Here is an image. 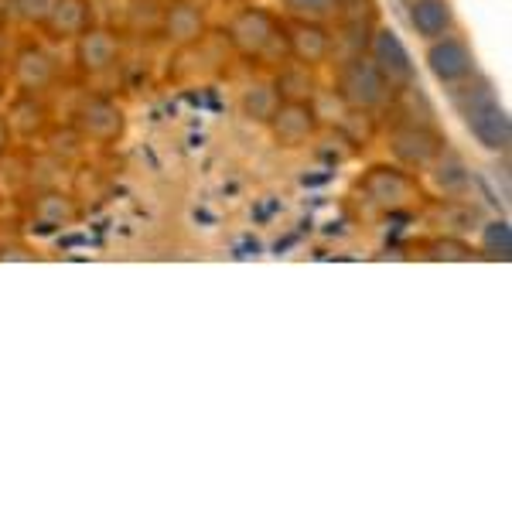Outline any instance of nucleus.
<instances>
[{"instance_id":"nucleus-1","label":"nucleus","mask_w":512,"mask_h":512,"mask_svg":"<svg viewBox=\"0 0 512 512\" xmlns=\"http://www.w3.org/2000/svg\"><path fill=\"white\" fill-rule=\"evenodd\" d=\"M393 96L390 82L383 79V72L376 69L373 59L366 55H352L349 62L338 69V99H342L349 110H376L386 99Z\"/></svg>"},{"instance_id":"nucleus-2","label":"nucleus","mask_w":512,"mask_h":512,"mask_svg":"<svg viewBox=\"0 0 512 512\" xmlns=\"http://www.w3.org/2000/svg\"><path fill=\"white\" fill-rule=\"evenodd\" d=\"M226 38L233 41V48L246 59H263L277 48V41H284V28L277 18L263 7H243L226 28Z\"/></svg>"},{"instance_id":"nucleus-3","label":"nucleus","mask_w":512,"mask_h":512,"mask_svg":"<svg viewBox=\"0 0 512 512\" xmlns=\"http://www.w3.org/2000/svg\"><path fill=\"white\" fill-rule=\"evenodd\" d=\"M369 59H373L376 69L383 72V79L390 82V89H400V86L417 82L414 59H410V52L400 41V35L390 28H379L373 35V41H369Z\"/></svg>"},{"instance_id":"nucleus-4","label":"nucleus","mask_w":512,"mask_h":512,"mask_svg":"<svg viewBox=\"0 0 512 512\" xmlns=\"http://www.w3.org/2000/svg\"><path fill=\"white\" fill-rule=\"evenodd\" d=\"M267 123L280 147H304L318 130V113L308 99H284Z\"/></svg>"},{"instance_id":"nucleus-5","label":"nucleus","mask_w":512,"mask_h":512,"mask_svg":"<svg viewBox=\"0 0 512 512\" xmlns=\"http://www.w3.org/2000/svg\"><path fill=\"white\" fill-rule=\"evenodd\" d=\"M390 147L396 154V161L407 164V168H427L441 158L444 140L441 134H434V127H420V123H403L393 130Z\"/></svg>"},{"instance_id":"nucleus-6","label":"nucleus","mask_w":512,"mask_h":512,"mask_svg":"<svg viewBox=\"0 0 512 512\" xmlns=\"http://www.w3.org/2000/svg\"><path fill=\"white\" fill-rule=\"evenodd\" d=\"M461 117L468 120V130H472V137L482 147H489V151H506V147H509L512 123H509L506 110H502L495 96L482 99V103L472 106L468 113H461Z\"/></svg>"},{"instance_id":"nucleus-7","label":"nucleus","mask_w":512,"mask_h":512,"mask_svg":"<svg viewBox=\"0 0 512 512\" xmlns=\"http://www.w3.org/2000/svg\"><path fill=\"white\" fill-rule=\"evenodd\" d=\"M362 192L379 209H400V205L414 202V181H410L407 171L379 164V168H373L362 178Z\"/></svg>"},{"instance_id":"nucleus-8","label":"nucleus","mask_w":512,"mask_h":512,"mask_svg":"<svg viewBox=\"0 0 512 512\" xmlns=\"http://www.w3.org/2000/svg\"><path fill=\"white\" fill-rule=\"evenodd\" d=\"M427 65H431V72L444 82V86L472 79V72H475L472 48H468L461 38H448V35L434 38L431 52H427Z\"/></svg>"},{"instance_id":"nucleus-9","label":"nucleus","mask_w":512,"mask_h":512,"mask_svg":"<svg viewBox=\"0 0 512 512\" xmlns=\"http://www.w3.org/2000/svg\"><path fill=\"white\" fill-rule=\"evenodd\" d=\"M284 41H287V52L301 65L328 62V55H332V48H335L328 28H321L318 21H301V18H294V24H287Z\"/></svg>"},{"instance_id":"nucleus-10","label":"nucleus","mask_w":512,"mask_h":512,"mask_svg":"<svg viewBox=\"0 0 512 512\" xmlns=\"http://www.w3.org/2000/svg\"><path fill=\"white\" fill-rule=\"evenodd\" d=\"M76 127L82 137L99 140V144H110L123 134V113L117 103L110 99H89L82 103V110L76 113Z\"/></svg>"},{"instance_id":"nucleus-11","label":"nucleus","mask_w":512,"mask_h":512,"mask_svg":"<svg viewBox=\"0 0 512 512\" xmlns=\"http://www.w3.org/2000/svg\"><path fill=\"white\" fill-rule=\"evenodd\" d=\"M89 21H93L89 0H55L45 28L52 31V38H79L82 31H89Z\"/></svg>"},{"instance_id":"nucleus-12","label":"nucleus","mask_w":512,"mask_h":512,"mask_svg":"<svg viewBox=\"0 0 512 512\" xmlns=\"http://www.w3.org/2000/svg\"><path fill=\"white\" fill-rule=\"evenodd\" d=\"M410 21H414L420 38L434 41L451 31L454 11H451L448 0H414V4H410Z\"/></svg>"},{"instance_id":"nucleus-13","label":"nucleus","mask_w":512,"mask_h":512,"mask_svg":"<svg viewBox=\"0 0 512 512\" xmlns=\"http://www.w3.org/2000/svg\"><path fill=\"white\" fill-rule=\"evenodd\" d=\"M120 55V45L110 31H82L79 35V65L86 72H103L117 62Z\"/></svg>"},{"instance_id":"nucleus-14","label":"nucleus","mask_w":512,"mask_h":512,"mask_svg":"<svg viewBox=\"0 0 512 512\" xmlns=\"http://www.w3.org/2000/svg\"><path fill=\"white\" fill-rule=\"evenodd\" d=\"M55 76V62L48 59L41 48L35 45H28V48H21L18 55H14V79L21 82L24 89H41V86H48Z\"/></svg>"},{"instance_id":"nucleus-15","label":"nucleus","mask_w":512,"mask_h":512,"mask_svg":"<svg viewBox=\"0 0 512 512\" xmlns=\"http://www.w3.org/2000/svg\"><path fill=\"white\" fill-rule=\"evenodd\" d=\"M164 31H168L171 38L175 41H198L202 38V11L198 7H192V4H171L168 11H164Z\"/></svg>"},{"instance_id":"nucleus-16","label":"nucleus","mask_w":512,"mask_h":512,"mask_svg":"<svg viewBox=\"0 0 512 512\" xmlns=\"http://www.w3.org/2000/svg\"><path fill=\"white\" fill-rule=\"evenodd\" d=\"M437 226L444 229V236H468L482 226V212L475 205H461V202H448L437 209Z\"/></svg>"},{"instance_id":"nucleus-17","label":"nucleus","mask_w":512,"mask_h":512,"mask_svg":"<svg viewBox=\"0 0 512 512\" xmlns=\"http://www.w3.org/2000/svg\"><path fill=\"white\" fill-rule=\"evenodd\" d=\"M274 89L280 99H311L315 96V76L308 72V65H291L277 76Z\"/></svg>"},{"instance_id":"nucleus-18","label":"nucleus","mask_w":512,"mask_h":512,"mask_svg":"<svg viewBox=\"0 0 512 512\" xmlns=\"http://www.w3.org/2000/svg\"><path fill=\"white\" fill-rule=\"evenodd\" d=\"M277 103H280V96H277L274 86H250L243 93V99H239V106H243V117L260 120V123H267L270 117H274Z\"/></svg>"},{"instance_id":"nucleus-19","label":"nucleus","mask_w":512,"mask_h":512,"mask_svg":"<svg viewBox=\"0 0 512 512\" xmlns=\"http://www.w3.org/2000/svg\"><path fill=\"white\" fill-rule=\"evenodd\" d=\"M434 181H437V188H441L444 195H458V192H465V188H468L472 175H468V168L458 158H448V161H437Z\"/></svg>"},{"instance_id":"nucleus-20","label":"nucleus","mask_w":512,"mask_h":512,"mask_svg":"<svg viewBox=\"0 0 512 512\" xmlns=\"http://www.w3.org/2000/svg\"><path fill=\"white\" fill-rule=\"evenodd\" d=\"M38 219L45 222V226H62V222H72L76 219V205L69 202V198L62 195H45L38 198Z\"/></svg>"},{"instance_id":"nucleus-21","label":"nucleus","mask_w":512,"mask_h":512,"mask_svg":"<svg viewBox=\"0 0 512 512\" xmlns=\"http://www.w3.org/2000/svg\"><path fill=\"white\" fill-rule=\"evenodd\" d=\"M482 250L489 256H502V260H509L512 256V229L509 222H489L482 233Z\"/></svg>"},{"instance_id":"nucleus-22","label":"nucleus","mask_w":512,"mask_h":512,"mask_svg":"<svg viewBox=\"0 0 512 512\" xmlns=\"http://www.w3.org/2000/svg\"><path fill=\"white\" fill-rule=\"evenodd\" d=\"M284 7L301 21H321L335 11V0H284Z\"/></svg>"},{"instance_id":"nucleus-23","label":"nucleus","mask_w":512,"mask_h":512,"mask_svg":"<svg viewBox=\"0 0 512 512\" xmlns=\"http://www.w3.org/2000/svg\"><path fill=\"white\" fill-rule=\"evenodd\" d=\"M41 117H45V110H41L35 99H21V103H14V113L7 123H14V127L24 130V134H31V130H38L41 123H45Z\"/></svg>"},{"instance_id":"nucleus-24","label":"nucleus","mask_w":512,"mask_h":512,"mask_svg":"<svg viewBox=\"0 0 512 512\" xmlns=\"http://www.w3.org/2000/svg\"><path fill=\"white\" fill-rule=\"evenodd\" d=\"M342 24H366L373 28L376 21V0H342Z\"/></svg>"},{"instance_id":"nucleus-25","label":"nucleus","mask_w":512,"mask_h":512,"mask_svg":"<svg viewBox=\"0 0 512 512\" xmlns=\"http://www.w3.org/2000/svg\"><path fill=\"white\" fill-rule=\"evenodd\" d=\"M130 18H134L137 28H158L164 11L158 7V0H134V7H130Z\"/></svg>"},{"instance_id":"nucleus-26","label":"nucleus","mask_w":512,"mask_h":512,"mask_svg":"<svg viewBox=\"0 0 512 512\" xmlns=\"http://www.w3.org/2000/svg\"><path fill=\"white\" fill-rule=\"evenodd\" d=\"M468 253H472V250H468L458 236H444V239H434V243H431L434 260H465Z\"/></svg>"},{"instance_id":"nucleus-27","label":"nucleus","mask_w":512,"mask_h":512,"mask_svg":"<svg viewBox=\"0 0 512 512\" xmlns=\"http://www.w3.org/2000/svg\"><path fill=\"white\" fill-rule=\"evenodd\" d=\"M52 7H55V0H18V14L31 24H45Z\"/></svg>"},{"instance_id":"nucleus-28","label":"nucleus","mask_w":512,"mask_h":512,"mask_svg":"<svg viewBox=\"0 0 512 512\" xmlns=\"http://www.w3.org/2000/svg\"><path fill=\"white\" fill-rule=\"evenodd\" d=\"M7 140H11V123H7L4 117H0V154L7 151Z\"/></svg>"}]
</instances>
